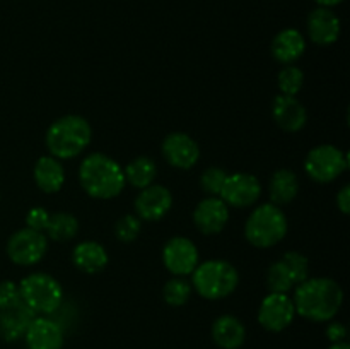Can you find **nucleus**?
<instances>
[{
  "label": "nucleus",
  "instance_id": "obj_21",
  "mask_svg": "<svg viewBox=\"0 0 350 349\" xmlns=\"http://www.w3.org/2000/svg\"><path fill=\"white\" fill-rule=\"evenodd\" d=\"M34 181L44 194H55L65 181L64 164L53 156H41L34 166Z\"/></svg>",
  "mask_w": 350,
  "mask_h": 349
},
{
  "label": "nucleus",
  "instance_id": "obj_37",
  "mask_svg": "<svg viewBox=\"0 0 350 349\" xmlns=\"http://www.w3.org/2000/svg\"><path fill=\"white\" fill-rule=\"evenodd\" d=\"M328 349H350V346L347 342H335V344H332Z\"/></svg>",
  "mask_w": 350,
  "mask_h": 349
},
{
  "label": "nucleus",
  "instance_id": "obj_34",
  "mask_svg": "<svg viewBox=\"0 0 350 349\" xmlns=\"http://www.w3.org/2000/svg\"><path fill=\"white\" fill-rule=\"evenodd\" d=\"M345 335H347V328H345V325L342 322H332L327 327V337L332 344H335V342H344Z\"/></svg>",
  "mask_w": 350,
  "mask_h": 349
},
{
  "label": "nucleus",
  "instance_id": "obj_25",
  "mask_svg": "<svg viewBox=\"0 0 350 349\" xmlns=\"http://www.w3.org/2000/svg\"><path fill=\"white\" fill-rule=\"evenodd\" d=\"M44 231L53 242H68L77 235L79 221L75 216L68 214V212H57V214L50 216V221H48Z\"/></svg>",
  "mask_w": 350,
  "mask_h": 349
},
{
  "label": "nucleus",
  "instance_id": "obj_31",
  "mask_svg": "<svg viewBox=\"0 0 350 349\" xmlns=\"http://www.w3.org/2000/svg\"><path fill=\"white\" fill-rule=\"evenodd\" d=\"M140 228H142V224H140V219L137 218V216L125 214L116 221L115 235L120 242L132 243L135 242L137 236H139Z\"/></svg>",
  "mask_w": 350,
  "mask_h": 349
},
{
  "label": "nucleus",
  "instance_id": "obj_24",
  "mask_svg": "<svg viewBox=\"0 0 350 349\" xmlns=\"http://www.w3.org/2000/svg\"><path fill=\"white\" fill-rule=\"evenodd\" d=\"M123 174H125V183H130L132 187L142 190V188L152 185L154 178L157 174V166L150 157L139 156L132 163L126 164Z\"/></svg>",
  "mask_w": 350,
  "mask_h": 349
},
{
  "label": "nucleus",
  "instance_id": "obj_29",
  "mask_svg": "<svg viewBox=\"0 0 350 349\" xmlns=\"http://www.w3.org/2000/svg\"><path fill=\"white\" fill-rule=\"evenodd\" d=\"M284 266L289 270L291 277H293L294 284H301L303 281L308 279V272H310V262H308L306 255L301 252H287L282 257Z\"/></svg>",
  "mask_w": 350,
  "mask_h": 349
},
{
  "label": "nucleus",
  "instance_id": "obj_3",
  "mask_svg": "<svg viewBox=\"0 0 350 349\" xmlns=\"http://www.w3.org/2000/svg\"><path fill=\"white\" fill-rule=\"evenodd\" d=\"M92 129L81 115H65L55 120L46 130V147L57 159H72L89 146Z\"/></svg>",
  "mask_w": 350,
  "mask_h": 349
},
{
  "label": "nucleus",
  "instance_id": "obj_36",
  "mask_svg": "<svg viewBox=\"0 0 350 349\" xmlns=\"http://www.w3.org/2000/svg\"><path fill=\"white\" fill-rule=\"evenodd\" d=\"M313 2H317L320 7H328V9H330V7L338 5V3L344 2V0H313Z\"/></svg>",
  "mask_w": 350,
  "mask_h": 349
},
{
  "label": "nucleus",
  "instance_id": "obj_35",
  "mask_svg": "<svg viewBox=\"0 0 350 349\" xmlns=\"http://www.w3.org/2000/svg\"><path fill=\"white\" fill-rule=\"evenodd\" d=\"M337 207L340 209L344 214H349L350 212V187L349 185H345V187L337 194Z\"/></svg>",
  "mask_w": 350,
  "mask_h": 349
},
{
  "label": "nucleus",
  "instance_id": "obj_20",
  "mask_svg": "<svg viewBox=\"0 0 350 349\" xmlns=\"http://www.w3.org/2000/svg\"><path fill=\"white\" fill-rule=\"evenodd\" d=\"M212 339L221 349H239L245 344L246 328L234 315H221L212 325Z\"/></svg>",
  "mask_w": 350,
  "mask_h": 349
},
{
  "label": "nucleus",
  "instance_id": "obj_22",
  "mask_svg": "<svg viewBox=\"0 0 350 349\" xmlns=\"http://www.w3.org/2000/svg\"><path fill=\"white\" fill-rule=\"evenodd\" d=\"M72 260L84 272L96 274L106 267L108 253L98 242H82L72 252Z\"/></svg>",
  "mask_w": 350,
  "mask_h": 349
},
{
  "label": "nucleus",
  "instance_id": "obj_4",
  "mask_svg": "<svg viewBox=\"0 0 350 349\" xmlns=\"http://www.w3.org/2000/svg\"><path fill=\"white\" fill-rule=\"evenodd\" d=\"M191 284L205 300H221L234 293L239 283V274L226 260H207L195 267Z\"/></svg>",
  "mask_w": 350,
  "mask_h": 349
},
{
  "label": "nucleus",
  "instance_id": "obj_13",
  "mask_svg": "<svg viewBox=\"0 0 350 349\" xmlns=\"http://www.w3.org/2000/svg\"><path fill=\"white\" fill-rule=\"evenodd\" d=\"M173 205V195L163 185H149L142 188L135 198V211L146 221H159L170 212Z\"/></svg>",
  "mask_w": 350,
  "mask_h": 349
},
{
  "label": "nucleus",
  "instance_id": "obj_30",
  "mask_svg": "<svg viewBox=\"0 0 350 349\" xmlns=\"http://www.w3.org/2000/svg\"><path fill=\"white\" fill-rule=\"evenodd\" d=\"M228 178V173H226L222 168L211 166L202 173L200 177V187L205 194H208L211 197H219L221 195L222 187H224V181Z\"/></svg>",
  "mask_w": 350,
  "mask_h": 349
},
{
  "label": "nucleus",
  "instance_id": "obj_19",
  "mask_svg": "<svg viewBox=\"0 0 350 349\" xmlns=\"http://www.w3.org/2000/svg\"><path fill=\"white\" fill-rule=\"evenodd\" d=\"M306 50V40L297 29L287 27L275 34L272 41V55L277 62L284 65H291L303 57Z\"/></svg>",
  "mask_w": 350,
  "mask_h": 349
},
{
  "label": "nucleus",
  "instance_id": "obj_12",
  "mask_svg": "<svg viewBox=\"0 0 350 349\" xmlns=\"http://www.w3.org/2000/svg\"><path fill=\"white\" fill-rule=\"evenodd\" d=\"M163 154L167 163L180 170H190L200 157L197 140L185 132H173L164 139Z\"/></svg>",
  "mask_w": 350,
  "mask_h": 349
},
{
  "label": "nucleus",
  "instance_id": "obj_15",
  "mask_svg": "<svg viewBox=\"0 0 350 349\" xmlns=\"http://www.w3.org/2000/svg\"><path fill=\"white\" fill-rule=\"evenodd\" d=\"M272 115L277 125L284 130V132H299L304 125H306L308 113L303 103L296 98V96L279 94L273 99Z\"/></svg>",
  "mask_w": 350,
  "mask_h": 349
},
{
  "label": "nucleus",
  "instance_id": "obj_16",
  "mask_svg": "<svg viewBox=\"0 0 350 349\" xmlns=\"http://www.w3.org/2000/svg\"><path fill=\"white\" fill-rule=\"evenodd\" d=\"M24 337L29 349H62L64 346V331L46 317H34Z\"/></svg>",
  "mask_w": 350,
  "mask_h": 349
},
{
  "label": "nucleus",
  "instance_id": "obj_18",
  "mask_svg": "<svg viewBox=\"0 0 350 349\" xmlns=\"http://www.w3.org/2000/svg\"><path fill=\"white\" fill-rule=\"evenodd\" d=\"M34 317L36 313L23 300H19L12 307L3 308L0 310V335L5 341H17L26 334Z\"/></svg>",
  "mask_w": 350,
  "mask_h": 349
},
{
  "label": "nucleus",
  "instance_id": "obj_6",
  "mask_svg": "<svg viewBox=\"0 0 350 349\" xmlns=\"http://www.w3.org/2000/svg\"><path fill=\"white\" fill-rule=\"evenodd\" d=\"M21 300L34 311V313H53L60 308L64 301V291L60 283L50 274L36 272L29 274L19 283Z\"/></svg>",
  "mask_w": 350,
  "mask_h": 349
},
{
  "label": "nucleus",
  "instance_id": "obj_5",
  "mask_svg": "<svg viewBox=\"0 0 350 349\" xmlns=\"http://www.w3.org/2000/svg\"><path fill=\"white\" fill-rule=\"evenodd\" d=\"M287 233V219L275 204H262L250 214L245 224L246 240L253 246L269 248L282 242Z\"/></svg>",
  "mask_w": 350,
  "mask_h": 349
},
{
  "label": "nucleus",
  "instance_id": "obj_10",
  "mask_svg": "<svg viewBox=\"0 0 350 349\" xmlns=\"http://www.w3.org/2000/svg\"><path fill=\"white\" fill-rule=\"evenodd\" d=\"M260 195H262V185L258 178L250 173H232L226 178L219 197L226 202V205L248 207L258 201Z\"/></svg>",
  "mask_w": 350,
  "mask_h": 349
},
{
  "label": "nucleus",
  "instance_id": "obj_33",
  "mask_svg": "<svg viewBox=\"0 0 350 349\" xmlns=\"http://www.w3.org/2000/svg\"><path fill=\"white\" fill-rule=\"evenodd\" d=\"M48 221H50V214H48L46 209L43 207H33L26 216L27 228L34 229V231L43 233L46 229Z\"/></svg>",
  "mask_w": 350,
  "mask_h": 349
},
{
  "label": "nucleus",
  "instance_id": "obj_14",
  "mask_svg": "<svg viewBox=\"0 0 350 349\" xmlns=\"http://www.w3.org/2000/svg\"><path fill=\"white\" fill-rule=\"evenodd\" d=\"M229 221V209L221 197L202 201L193 211V222L204 235H217Z\"/></svg>",
  "mask_w": 350,
  "mask_h": 349
},
{
  "label": "nucleus",
  "instance_id": "obj_28",
  "mask_svg": "<svg viewBox=\"0 0 350 349\" xmlns=\"http://www.w3.org/2000/svg\"><path fill=\"white\" fill-rule=\"evenodd\" d=\"M191 286L185 279H171L167 281L163 289L164 301L171 307H181L190 300Z\"/></svg>",
  "mask_w": 350,
  "mask_h": 349
},
{
  "label": "nucleus",
  "instance_id": "obj_27",
  "mask_svg": "<svg viewBox=\"0 0 350 349\" xmlns=\"http://www.w3.org/2000/svg\"><path fill=\"white\" fill-rule=\"evenodd\" d=\"M277 84H279V89L282 94L296 96L304 84L303 70H301L299 67H296V65H286V67L279 72Z\"/></svg>",
  "mask_w": 350,
  "mask_h": 349
},
{
  "label": "nucleus",
  "instance_id": "obj_7",
  "mask_svg": "<svg viewBox=\"0 0 350 349\" xmlns=\"http://www.w3.org/2000/svg\"><path fill=\"white\" fill-rule=\"evenodd\" d=\"M347 168V154L332 144H321V146L313 147L304 161L306 173L320 183H330L335 178L340 177Z\"/></svg>",
  "mask_w": 350,
  "mask_h": 349
},
{
  "label": "nucleus",
  "instance_id": "obj_11",
  "mask_svg": "<svg viewBox=\"0 0 350 349\" xmlns=\"http://www.w3.org/2000/svg\"><path fill=\"white\" fill-rule=\"evenodd\" d=\"M163 262L171 274L188 276L198 266V250L191 240L174 236L167 240L163 250Z\"/></svg>",
  "mask_w": 350,
  "mask_h": 349
},
{
  "label": "nucleus",
  "instance_id": "obj_23",
  "mask_svg": "<svg viewBox=\"0 0 350 349\" xmlns=\"http://www.w3.org/2000/svg\"><path fill=\"white\" fill-rule=\"evenodd\" d=\"M299 190V181L294 171L291 170H277L270 178L269 192L270 201L275 205L289 204L294 201Z\"/></svg>",
  "mask_w": 350,
  "mask_h": 349
},
{
  "label": "nucleus",
  "instance_id": "obj_32",
  "mask_svg": "<svg viewBox=\"0 0 350 349\" xmlns=\"http://www.w3.org/2000/svg\"><path fill=\"white\" fill-rule=\"evenodd\" d=\"M21 300L19 286L12 281H2L0 283V310L7 307H12Z\"/></svg>",
  "mask_w": 350,
  "mask_h": 349
},
{
  "label": "nucleus",
  "instance_id": "obj_17",
  "mask_svg": "<svg viewBox=\"0 0 350 349\" xmlns=\"http://www.w3.org/2000/svg\"><path fill=\"white\" fill-rule=\"evenodd\" d=\"M308 34L317 44H332L340 36V19L328 7H318L308 16Z\"/></svg>",
  "mask_w": 350,
  "mask_h": 349
},
{
  "label": "nucleus",
  "instance_id": "obj_9",
  "mask_svg": "<svg viewBox=\"0 0 350 349\" xmlns=\"http://www.w3.org/2000/svg\"><path fill=\"white\" fill-rule=\"evenodd\" d=\"M296 317L293 298L284 293H270L263 298L258 310V322L265 331L282 332Z\"/></svg>",
  "mask_w": 350,
  "mask_h": 349
},
{
  "label": "nucleus",
  "instance_id": "obj_1",
  "mask_svg": "<svg viewBox=\"0 0 350 349\" xmlns=\"http://www.w3.org/2000/svg\"><path fill=\"white\" fill-rule=\"evenodd\" d=\"M296 313L311 322H328L344 303V291L330 277H313L297 284L293 298Z\"/></svg>",
  "mask_w": 350,
  "mask_h": 349
},
{
  "label": "nucleus",
  "instance_id": "obj_8",
  "mask_svg": "<svg viewBox=\"0 0 350 349\" xmlns=\"http://www.w3.org/2000/svg\"><path fill=\"white\" fill-rule=\"evenodd\" d=\"M46 248V236L29 228L16 231L7 242V255L17 266H34L43 259Z\"/></svg>",
  "mask_w": 350,
  "mask_h": 349
},
{
  "label": "nucleus",
  "instance_id": "obj_26",
  "mask_svg": "<svg viewBox=\"0 0 350 349\" xmlns=\"http://www.w3.org/2000/svg\"><path fill=\"white\" fill-rule=\"evenodd\" d=\"M294 286V281L291 277L289 270L284 266L282 260L272 263L267 270V287L270 289V293H284L287 294V291Z\"/></svg>",
  "mask_w": 350,
  "mask_h": 349
},
{
  "label": "nucleus",
  "instance_id": "obj_2",
  "mask_svg": "<svg viewBox=\"0 0 350 349\" xmlns=\"http://www.w3.org/2000/svg\"><path fill=\"white\" fill-rule=\"evenodd\" d=\"M79 180L88 195L94 198H113L125 188V174L113 157L92 153L79 166Z\"/></svg>",
  "mask_w": 350,
  "mask_h": 349
}]
</instances>
